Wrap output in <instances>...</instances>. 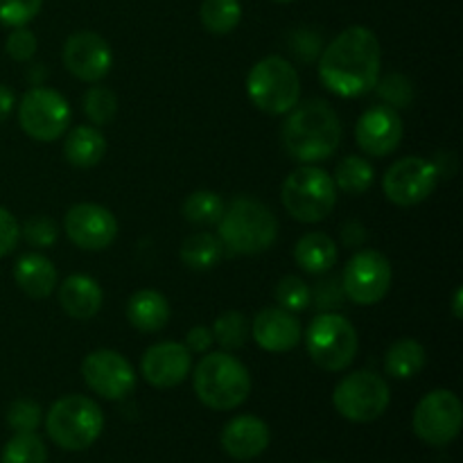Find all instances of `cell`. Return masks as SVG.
I'll list each match as a JSON object with an SVG mask.
<instances>
[{"label": "cell", "instance_id": "cell-1", "mask_svg": "<svg viewBox=\"0 0 463 463\" xmlns=\"http://www.w3.org/2000/svg\"><path fill=\"white\" fill-rule=\"evenodd\" d=\"M380 63L383 52L375 32L364 25H353L321 52L319 80L339 98H362L375 89Z\"/></svg>", "mask_w": 463, "mask_h": 463}, {"label": "cell", "instance_id": "cell-2", "mask_svg": "<svg viewBox=\"0 0 463 463\" xmlns=\"http://www.w3.org/2000/svg\"><path fill=\"white\" fill-rule=\"evenodd\" d=\"M342 140V122L326 99L294 107L283 125V145L289 156L306 165L328 161Z\"/></svg>", "mask_w": 463, "mask_h": 463}, {"label": "cell", "instance_id": "cell-3", "mask_svg": "<svg viewBox=\"0 0 463 463\" xmlns=\"http://www.w3.org/2000/svg\"><path fill=\"white\" fill-rule=\"evenodd\" d=\"M217 226L224 249L235 256H258L279 238V220L271 208L251 197H238L224 206Z\"/></svg>", "mask_w": 463, "mask_h": 463}, {"label": "cell", "instance_id": "cell-4", "mask_svg": "<svg viewBox=\"0 0 463 463\" xmlns=\"http://www.w3.org/2000/svg\"><path fill=\"white\" fill-rule=\"evenodd\" d=\"M194 393L206 407L229 411L247 402L251 393V375L247 366L231 353H206L193 375Z\"/></svg>", "mask_w": 463, "mask_h": 463}, {"label": "cell", "instance_id": "cell-5", "mask_svg": "<svg viewBox=\"0 0 463 463\" xmlns=\"http://www.w3.org/2000/svg\"><path fill=\"white\" fill-rule=\"evenodd\" d=\"M104 430V414L86 396L59 398L48 411L45 432L54 446L68 452H81L93 446Z\"/></svg>", "mask_w": 463, "mask_h": 463}, {"label": "cell", "instance_id": "cell-6", "mask_svg": "<svg viewBox=\"0 0 463 463\" xmlns=\"http://www.w3.org/2000/svg\"><path fill=\"white\" fill-rule=\"evenodd\" d=\"M247 95L251 104L269 116H283L298 104L301 77L288 59L271 54L249 71Z\"/></svg>", "mask_w": 463, "mask_h": 463}, {"label": "cell", "instance_id": "cell-7", "mask_svg": "<svg viewBox=\"0 0 463 463\" xmlns=\"http://www.w3.org/2000/svg\"><path fill=\"white\" fill-rule=\"evenodd\" d=\"M280 202L294 220L317 224L333 213L337 203V185L321 167L303 165L285 179Z\"/></svg>", "mask_w": 463, "mask_h": 463}, {"label": "cell", "instance_id": "cell-8", "mask_svg": "<svg viewBox=\"0 0 463 463\" xmlns=\"http://www.w3.org/2000/svg\"><path fill=\"white\" fill-rule=\"evenodd\" d=\"M306 348L319 369L337 373L353 364L360 339L355 326L346 317L337 312H319L307 326Z\"/></svg>", "mask_w": 463, "mask_h": 463}, {"label": "cell", "instance_id": "cell-9", "mask_svg": "<svg viewBox=\"0 0 463 463\" xmlns=\"http://www.w3.org/2000/svg\"><path fill=\"white\" fill-rule=\"evenodd\" d=\"M392 392L384 378L373 371L346 375L333 392V405L351 423H373L387 411Z\"/></svg>", "mask_w": 463, "mask_h": 463}, {"label": "cell", "instance_id": "cell-10", "mask_svg": "<svg viewBox=\"0 0 463 463\" xmlns=\"http://www.w3.org/2000/svg\"><path fill=\"white\" fill-rule=\"evenodd\" d=\"M18 122L32 140L52 143L61 138L71 125V104L57 90L36 86L21 98Z\"/></svg>", "mask_w": 463, "mask_h": 463}, {"label": "cell", "instance_id": "cell-11", "mask_svg": "<svg viewBox=\"0 0 463 463\" xmlns=\"http://www.w3.org/2000/svg\"><path fill=\"white\" fill-rule=\"evenodd\" d=\"M463 425V407L459 396L450 389H437L420 398L414 410L411 428L416 437L434 448L455 441Z\"/></svg>", "mask_w": 463, "mask_h": 463}, {"label": "cell", "instance_id": "cell-12", "mask_svg": "<svg viewBox=\"0 0 463 463\" xmlns=\"http://www.w3.org/2000/svg\"><path fill=\"white\" fill-rule=\"evenodd\" d=\"M392 262L380 251L366 249L357 251L346 262L342 274V288L348 301L355 306H375L392 289Z\"/></svg>", "mask_w": 463, "mask_h": 463}, {"label": "cell", "instance_id": "cell-13", "mask_svg": "<svg viewBox=\"0 0 463 463\" xmlns=\"http://www.w3.org/2000/svg\"><path fill=\"white\" fill-rule=\"evenodd\" d=\"M81 378L104 401H122L136 389V369L125 355L109 348L89 353L81 362Z\"/></svg>", "mask_w": 463, "mask_h": 463}, {"label": "cell", "instance_id": "cell-14", "mask_svg": "<svg viewBox=\"0 0 463 463\" xmlns=\"http://www.w3.org/2000/svg\"><path fill=\"white\" fill-rule=\"evenodd\" d=\"M439 184V172L432 161L420 156H407L393 163L383 179L384 194L392 203L402 208L416 206L434 193Z\"/></svg>", "mask_w": 463, "mask_h": 463}, {"label": "cell", "instance_id": "cell-15", "mask_svg": "<svg viewBox=\"0 0 463 463\" xmlns=\"http://www.w3.org/2000/svg\"><path fill=\"white\" fill-rule=\"evenodd\" d=\"M63 66L80 81L98 84L113 68L111 45L98 32H75L63 43Z\"/></svg>", "mask_w": 463, "mask_h": 463}, {"label": "cell", "instance_id": "cell-16", "mask_svg": "<svg viewBox=\"0 0 463 463\" xmlns=\"http://www.w3.org/2000/svg\"><path fill=\"white\" fill-rule=\"evenodd\" d=\"M63 226L71 242L84 251H102L118 238L116 215L99 203H75L66 213Z\"/></svg>", "mask_w": 463, "mask_h": 463}, {"label": "cell", "instance_id": "cell-17", "mask_svg": "<svg viewBox=\"0 0 463 463\" xmlns=\"http://www.w3.org/2000/svg\"><path fill=\"white\" fill-rule=\"evenodd\" d=\"M405 127H402V118L398 116L396 109L380 104V107H371L360 116L355 125V140L364 154L373 158L389 156L396 152L401 145Z\"/></svg>", "mask_w": 463, "mask_h": 463}, {"label": "cell", "instance_id": "cell-18", "mask_svg": "<svg viewBox=\"0 0 463 463\" xmlns=\"http://www.w3.org/2000/svg\"><path fill=\"white\" fill-rule=\"evenodd\" d=\"M190 371H193V353L179 342L154 344L140 360V373L156 389L179 387Z\"/></svg>", "mask_w": 463, "mask_h": 463}, {"label": "cell", "instance_id": "cell-19", "mask_svg": "<svg viewBox=\"0 0 463 463\" xmlns=\"http://www.w3.org/2000/svg\"><path fill=\"white\" fill-rule=\"evenodd\" d=\"M251 335L262 351L288 353L301 342V324L294 312L283 310V307H265L253 319Z\"/></svg>", "mask_w": 463, "mask_h": 463}, {"label": "cell", "instance_id": "cell-20", "mask_svg": "<svg viewBox=\"0 0 463 463\" xmlns=\"http://www.w3.org/2000/svg\"><path fill=\"white\" fill-rule=\"evenodd\" d=\"M269 425L251 414L235 416L222 430V448L229 457L238 461H249L260 457L269 448Z\"/></svg>", "mask_w": 463, "mask_h": 463}, {"label": "cell", "instance_id": "cell-21", "mask_svg": "<svg viewBox=\"0 0 463 463\" xmlns=\"http://www.w3.org/2000/svg\"><path fill=\"white\" fill-rule=\"evenodd\" d=\"M104 294L98 280L86 274H72L59 285L61 310L75 321H89L102 310Z\"/></svg>", "mask_w": 463, "mask_h": 463}, {"label": "cell", "instance_id": "cell-22", "mask_svg": "<svg viewBox=\"0 0 463 463\" xmlns=\"http://www.w3.org/2000/svg\"><path fill=\"white\" fill-rule=\"evenodd\" d=\"M14 280L23 294L41 301V298H48L57 288V269L52 260L41 253H25L14 265Z\"/></svg>", "mask_w": 463, "mask_h": 463}, {"label": "cell", "instance_id": "cell-23", "mask_svg": "<svg viewBox=\"0 0 463 463\" xmlns=\"http://www.w3.org/2000/svg\"><path fill=\"white\" fill-rule=\"evenodd\" d=\"M170 317V303L156 289H140L127 303V319L140 333H158L165 328Z\"/></svg>", "mask_w": 463, "mask_h": 463}, {"label": "cell", "instance_id": "cell-24", "mask_svg": "<svg viewBox=\"0 0 463 463\" xmlns=\"http://www.w3.org/2000/svg\"><path fill=\"white\" fill-rule=\"evenodd\" d=\"M337 244L330 235L319 233H306L294 247V260L307 274H326L337 262Z\"/></svg>", "mask_w": 463, "mask_h": 463}, {"label": "cell", "instance_id": "cell-25", "mask_svg": "<svg viewBox=\"0 0 463 463\" xmlns=\"http://www.w3.org/2000/svg\"><path fill=\"white\" fill-rule=\"evenodd\" d=\"M107 154V138L95 127H75L63 140V156L75 167H93Z\"/></svg>", "mask_w": 463, "mask_h": 463}, {"label": "cell", "instance_id": "cell-26", "mask_svg": "<svg viewBox=\"0 0 463 463\" xmlns=\"http://www.w3.org/2000/svg\"><path fill=\"white\" fill-rule=\"evenodd\" d=\"M425 364H428V353L423 344L410 337L398 339L384 355V371L396 380L416 378L425 369Z\"/></svg>", "mask_w": 463, "mask_h": 463}, {"label": "cell", "instance_id": "cell-27", "mask_svg": "<svg viewBox=\"0 0 463 463\" xmlns=\"http://www.w3.org/2000/svg\"><path fill=\"white\" fill-rule=\"evenodd\" d=\"M224 244H222L220 235L213 233H194L190 238L184 240L181 244V260L185 267H190L193 271H211L213 267H217L224 258Z\"/></svg>", "mask_w": 463, "mask_h": 463}, {"label": "cell", "instance_id": "cell-28", "mask_svg": "<svg viewBox=\"0 0 463 463\" xmlns=\"http://www.w3.org/2000/svg\"><path fill=\"white\" fill-rule=\"evenodd\" d=\"M202 25L215 36H226L242 21V5L240 0H203L202 3Z\"/></svg>", "mask_w": 463, "mask_h": 463}, {"label": "cell", "instance_id": "cell-29", "mask_svg": "<svg viewBox=\"0 0 463 463\" xmlns=\"http://www.w3.org/2000/svg\"><path fill=\"white\" fill-rule=\"evenodd\" d=\"M375 167L362 156H346L337 163L335 185L346 194H364L373 185Z\"/></svg>", "mask_w": 463, "mask_h": 463}, {"label": "cell", "instance_id": "cell-30", "mask_svg": "<svg viewBox=\"0 0 463 463\" xmlns=\"http://www.w3.org/2000/svg\"><path fill=\"white\" fill-rule=\"evenodd\" d=\"M224 206V199L217 193H211V190H197V193H193L185 199L181 213H184V217L190 224L211 226L222 220Z\"/></svg>", "mask_w": 463, "mask_h": 463}, {"label": "cell", "instance_id": "cell-31", "mask_svg": "<svg viewBox=\"0 0 463 463\" xmlns=\"http://www.w3.org/2000/svg\"><path fill=\"white\" fill-rule=\"evenodd\" d=\"M0 463H48V448L34 432L14 434L5 446Z\"/></svg>", "mask_w": 463, "mask_h": 463}, {"label": "cell", "instance_id": "cell-32", "mask_svg": "<svg viewBox=\"0 0 463 463\" xmlns=\"http://www.w3.org/2000/svg\"><path fill=\"white\" fill-rule=\"evenodd\" d=\"M249 324L247 317L238 310L222 312L213 324V339L220 344L224 351H238L247 344Z\"/></svg>", "mask_w": 463, "mask_h": 463}, {"label": "cell", "instance_id": "cell-33", "mask_svg": "<svg viewBox=\"0 0 463 463\" xmlns=\"http://www.w3.org/2000/svg\"><path fill=\"white\" fill-rule=\"evenodd\" d=\"M84 113L93 125L104 127L113 122L118 113V98L107 86H90L84 93Z\"/></svg>", "mask_w": 463, "mask_h": 463}, {"label": "cell", "instance_id": "cell-34", "mask_svg": "<svg viewBox=\"0 0 463 463\" xmlns=\"http://www.w3.org/2000/svg\"><path fill=\"white\" fill-rule=\"evenodd\" d=\"M276 303L288 312H303L310 307V288L298 276H285L276 285Z\"/></svg>", "mask_w": 463, "mask_h": 463}, {"label": "cell", "instance_id": "cell-35", "mask_svg": "<svg viewBox=\"0 0 463 463\" xmlns=\"http://www.w3.org/2000/svg\"><path fill=\"white\" fill-rule=\"evenodd\" d=\"M375 90H378L380 99L396 111L414 102V86L405 75H398V72L375 81Z\"/></svg>", "mask_w": 463, "mask_h": 463}, {"label": "cell", "instance_id": "cell-36", "mask_svg": "<svg viewBox=\"0 0 463 463\" xmlns=\"http://www.w3.org/2000/svg\"><path fill=\"white\" fill-rule=\"evenodd\" d=\"M43 420V411H41L39 402L30 401V398H21L14 401L7 410V425L16 434L21 432H36Z\"/></svg>", "mask_w": 463, "mask_h": 463}, {"label": "cell", "instance_id": "cell-37", "mask_svg": "<svg viewBox=\"0 0 463 463\" xmlns=\"http://www.w3.org/2000/svg\"><path fill=\"white\" fill-rule=\"evenodd\" d=\"M344 301H346V294L337 276H326L310 289V306H315L319 312H337Z\"/></svg>", "mask_w": 463, "mask_h": 463}, {"label": "cell", "instance_id": "cell-38", "mask_svg": "<svg viewBox=\"0 0 463 463\" xmlns=\"http://www.w3.org/2000/svg\"><path fill=\"white\" fill-rule=\"evenodd\" d=\"M43 0H0V23L7 27H23L34 21Z\"/></svg>", "mask_w": 463, "mask_h": 463}, {"label": "cell", "instance_id": "cell-39", "mask_svg": "<svg viewBox=\"0 0 463 463\" xmlns=\"http://www.w3.org/2000/svg\"><path fill=\"white\" fill-rule=\"evenodd\" d=\"M21 235L25 238L27 244L36 249L52 247L59 238V229L50 217H30L25 224L21 226Z\"/></svg>", "mask_w": 463, "mask_h": 463}, {"label": "cell", "instance_id": "cell-40", "mask_svg": "<svg viewBox=\"0 0 463 463\" xmlns=\"http://www.w3.org/2000/svg\"><path fill=\"white\" fill-rule=\"evenodd\" d=\"M36 45H39L36 43V36L25 25L12 27L7 41H5V50H7V54L14 61H30L36 54Z\"/></svg>", "mask_w": 463, "mask_h": 463}, {"label": "cell", "instance_id": "cell-41", "mask_svg": "<svg viewBox=\"0 0 463 463\" xmlns=\"http://www.w3.org/2000/svg\"><path fill=\"white\" fill-rule=\"evenodd\" d=\"M18 240H21V226H18L16 217L0 206V258L9 256L16 249Z\"/></svg>", "mask_w": 463, "mask_h": 463}, {"label": "cell", "instance_id": "cell-42", "mask_svg": "<svg viewBox=\"0 0 463 463\" xmlns=\"http://www.w3.org/2000/svg\"><path fill=\"white\" fill-rule=\"evenodd\" d=\"M213 342H215L213 339V330L206 328V326H194L185 335V346H188L190 353H208Z\"/></svg>", "mask_w": 463, "mask_h": 463}, {"label": "cell", "instance_id": "cell-43", "mask_svg": "<svg viewBox=\"0 0 463 463\" xmlns=\"http://www.w3.org/2000/svg\"><path fill=\"white\" fill-rule=\"evenodd\" d=\"M342 240L346 247L357 249L366 242V229L360 224V222L351 220L342 226Z\"/></svg>", "mask_w": 463, "mask_h": 463}, {"label": "cell", "instance_id": "cell-44", "mask_svg": "<svg viewBox=\"0 0 463 463\" xmlns=\"http://www.w3.org/2000/svg\"><path fill=\"white\" fill-rule=\"evenodd\" d=\"M14 104H16V98H14L12 90H9L7 86L0 84V125H3L9 116H12Z\"/></svg>", "mask_w": 463, "mask_h": 463}, {"label": "cell", "instance_id": "cell-45", "mask_svg": "<svg viewBox=\"0 0 463 463\" xmlns=\"http://www.w3.org/2000/svg\"><path fill=\"white\" fill-rule=\"evenodd\" d=\"M461 301H463V289L459 288L455 292V298H452V310H455L457 319H461V317H463V303Z\"/></svg>", "mask_w": 463, "mask_h": 463}, {"label": "cell", "instance_id": "cell-46", "mask_svg": "<svg viewBox=\"0 0 463 463\" xmlns=\"http://www.w3.org/2000/svg\"><path fill=\"white\" fill-rule=\"evenodd\" d=\"M276 3H294V0H276Z\"/></svg>", "mask_w": 463, "mask_h": 463}, {"label": "cell", "instance_id": "cell-47", "mask_svg": "<svg viewBox=\"0 0 463 463\" xmlns=\"http://www.w3.org/2000/svg\"><path fill=\"white\" fill-rule=\"evenodd\" d=\"M319 463H326V461H319Z\"/></svg>", "mask_w": 463, "mask_h": 463}]
</instances>
